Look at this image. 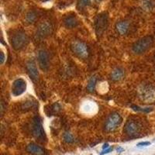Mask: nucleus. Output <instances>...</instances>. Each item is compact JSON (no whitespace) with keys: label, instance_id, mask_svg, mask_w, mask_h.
Returning a JSON list of instances; mask_svg holds the SVG:
<instances>
[{"label":"nucleus","instance_id":"nucleus-20","mask_svg":"<svg viewBox=\"0 0 155 155\" xmlns=\"http://www.w3.org/2000/svg\"><path fill=\"white\" fill-rule=\"evenodd\" d=\"M36 19H37V14L34 11L29 12L26 16V20L28 23H35Z\"/></svg>","mask_w":155,"mask_h":155},{"label":"nucleus","instance_id":"nucleus-27","mask_svg":"<svg viewBox=\"0 0 155 155\" xmlns=\"http://www.w3.org/2000/svg\"><path fill=\"white\" fill-rule=\"evenodd\" d=\"M113 151V148L111 147H109L107 148V149H106V150H103L102 152L100 153V155H105V154H108V153H109L110 152Z\"/></svg>","mask_w":155,"mask_h":155},{"label":"nucleus","instance_id":"nucleus-17","mask_svg":"<svg viewBox=\"0 0 155 155\" xmlns=\"http://www.w3.org/2000/svg\"><path fill=\"white\" fill-rule=\"evenodd\" d=\"M97 82V78L96 76H92V77L90 78V79L88 80V82L87 84V90H88L89 92H94L95 90V85H96Z\"/></svg>","mask_w":155,"mask_h":155},{"label":"nucleus","instance_id":"nucleus-25","mask_svg":"<svg viewBox=\"0 0 155 155\" xmlns=\"http://www.w3.org/2000/svg\"><path fill=\"white\" fill-rule=\"evenodd\" d=\"M90 2H91V0H79L78 5L81 9V8H84L85 6H87L88 5H89Z\"/></svg>","mask_w":155,"mask_h":155},{"label":"nucleus","instance_id":"nucleus-18","mask_svg":"<svg viewBox=\"0 0 155 155\" xmlns=\"http://www.w3.org/2000/svg\"><path fill=\"white\" fill-rule=\"evenodd\" d=\"M36 106V102L34 101H31V100H28L24 102L22 104L21 106V109L23 110H25V111H27V110H30L34 107H35Z\"/></svg>","mask_w":155,"mask_h":155},{"label":"nucleus","instance_id":"nucleus-13","mask_svg":"<svg viewBox=\"0 0 155 155\" xmlns=\"http://www.w3.org/2000/svg\"><path fill=\"white\" fill-rule=\"evenodd\" d=\"M27 150L29 153L34 155H44L45 153L44 148L34 143H29L28 146L27 147Z\"/></svg>","mask_w":155,"mask_h":155},{"label":"nucleus","instance_id":"nucleus-9","mask_svg":"<svg viewBox=\"0 0 155 155\" xmlns=\"http://www.w3.org/2000/svg\"><path fill=\"white\" fill-rule=\"evenodd\" d=\"M27 90V82L23 78H17L12 82V94L14 96L23 95Z\"/></svg>","mask_w":155,"mask_h":155},{"label":"nucleus","instance_id":"nucleus-7","mask_svg":"<svg viewBox=\"0 0 155 155\" xmlns=\"http://www.w3.org/2000/svg\"><path fill=\"white\" fill-rule=\"evenodd\" d=\"M141 130V125L139 122L135 120H129L124 126V132L127 136L133 137L140 134Z\"/></svg>","mask_w":155,"mask_h":155},{"label":"nucleus","instance_id":"nucleus-16","mask_svg":"<svg viewBox=\"0 0 155 155\" xmlns=\"http://www.w3.org/2000/svg\"><path fill=\"white\" fill-rule=\"evenodd\" d=\"M64 23L67 28H74L77 27L78 20L74 16H68L64 20Z\"/></svg>","mask_w":155,"mask_h":155},{"label":"nucleus","instance_id":"nucleus-23","mask_svg":"<svg viewBox=\"0 0 155 155\" xmlns=\"http://www.w3.org/2000/svg\"><path fill=\"white\" fill-rule=\"evenodd\" d=\"M61 105L58 102H55L53 105H51V113L52 114H55V113H58L61 111Z\"/></svg>","mask_w":155,"mask_h":155},{"label":"nucleus","instance_id":"nucleus-28","mask_svg":"<svg viewBox=\"0 0 155 155\" xmlns=\"http://www.w3.org/2000/svg\"><path fill=\"white\" fill-rule=\"evenodd\" d=\"M5 60V54H4V53L2 51V52H1V64H2L4 63Z\"/></svg>","mask_w":155,"mask_h":155},{"label":"nucleus","instance_id":"nucleus-32","mask_svg":"<svg viewBox=\"0 0 155 155\" xmlns=\"http://www.w3.org/2000/svg\"><path fill=\"white\" fill-rule=\"evenodd\" d=\"M95 1H96V2H101V1H102V0H95Z\"/></svg>","mask_w":155,"mask_h":155},{"label":"nucleus","instance_id":"nucleus-1","mask_svg":"<svg viewBox=\"0 0 155 155\" xmlns=\"http://www.w3.org/2000/svg\"><path fill=\"white\" fill-rule=\"evenodd\" d=\"M153 44V39L150 36H146L143 38L136 41L132 46V51L136 54H142L152 48Z\"/></svg>","mask_w":155,"mask_h":155},{"label":"nucleus","instance_id":"nucleus-29","mask_svg":"<svg viewBox=\"0 0 155 155\" xmlns=\"http://www.w3.org/2000/svg\"><path fill=\"white\" fill-rule=\"evenodd\" d=\"M4 109H5V106H4V102H1V114H3Z\"/></svg>","mask_w":155,"mask_h":155},{"label":"nucleus","instance_id":"nucleus-4","mask_svg":"<svg viewBox=\"0 0 155 155\" xmlns=\"http://www.w3.org/2000/svg\"><path fill=\"white\" fill-rule=\"evenodd\" d=\"M31 131L32 134L34 137L40 140H44L46 139L45 131L42 124V120L39 116H35L32 120L31 123Z\"/></svg>","mask_w":155,"mask_h":155},{"label":"nucleus","instance_id":"nucleus-8","mask_svg":"<svg viewBox=\"0 0 155 155\" xmlns=\"http://www.w3.org/2000/svg\"><path fill=\"white\" fill-rule=\"evenodd\" d=\"M108 27V17L106 15H99L95 22V30L96 35L100 37L106 30Z\"/></svg>","mask_w":155,"mask_h":155},{"label":"nucleus","instance_id":"nucleus-10","mask_svg":"<svg viewBox=\"0 0 155 155\" xmlns=\"http://www.w3.org/2000/svg\"><path fill=\"white\" fill-rule=\"evenodd\" d=\"M37 60H38V64L42 71L48 70L49 68V56L45 50H40L37 54Z\"/></svg>","mask_w":155,"mask_h":155},{"label":"nucleus","instance_id":"nucleus-21","mask_svg":"<svg viewBox=\"0 0 155 155\" xmlns=\"http://www.w3.org/2000/svg\"><path fill=\"white\" fill-rule=\"evenodd\" d=\"M82 109L86 113H92L94 110V104L91 103V102H86L82 106Z\"/></svg>","mask_w":155,"mask_h":155},{"label":"nucleus","instance_id":"nucleus-6","mask_svg":"<svg viewBox=\"0 0 155 155\" xmlns=\"http://www.w3.org/2000/svg\"><path fill=\"white\" fill-rule=\"evenodd\" d=\"M71 50L72 51L74 54L77 55L78 58L81 59H86L89 55V51L88 48L85 43L79 41H74L71 44Z\"/></svg>","mask_w":155,"mask_h":155},{"label":"nucleus","instance_id":"nucleus-31","mask_svg":"<svg viewBox=\"0 0 155 155\" xmlns=\"http://www.w3.org/2000/svg\"><path fill=\"white\" fill-rule=\"evenodd\" d=\"M109 147V143H105V144H103V146H102V149H103V150H106V149H107V148Z\"/></svg>","mask_w":155,"mask_h":155},{"label":"nucleus","instance_id":"nucleus-2","mask_svg":"<svg viewBox=\"0 0 155 155\" xmlns=\"http://www.w3.org/2000/svg\"><path fill=\"white\" fill-rule=\"evenodd\" d=\"M10 42L13 49L19 51L27 46L29 43V37L23 32H16L11 37Z\"/></svg>","mask_w":155,"mask_h":155},{"label":"nucleus","instance_id":"nucleus-22","mask_svg":"<svg viewBox=\"0 0 155 155\" xmlns=\"http://www.w3.org/2000/svg\"><path fill=\"white\" fill-rule=\"evenodd\" d=\"M63 138H64V140L65 141L66 143H72L74 142V137L72 136V134H70V133L67 132V133H64L63 136Z\"/></svg>","mask_w":155,"mask_h":155},{"label":"nucleus","instance_id":"nucleus-11","mask_svg":"<svg viewBox=\"0 0 155 155\" xmlns=\"http://www.w3.org/2000/svg\"><path fill=\"white\" fill-rule=\"evenodd\" d=\"M52 31V26L49 22H43L39 25L37 30V36L40 38H44L49 36Z\"/></svg>","mask_w":155,"mask_h":155},{"label":"nucleus","instance_id":"nucleus-19","mask_svg":"<svg viewBox=\"0 0 155 155\" xmlns=\"http://www.w3.org/2000/svg\"><path fill=\"white\" fill-rule=\"evenodd\" d=\"M141 5H142L143 9L146 11H150L153 8V2L151 0H142Z\"/></svg>","mask_w":155,"mask_h":155},{"label":"nucleus","instance_id":"nucleus-12","mask_svg":"<svg viewBox=\"0 0 155 155\" xmlns=\"http://www.w3.org/2000/svg\"><path fill=\"white\" fill-rule=\"evenodd\" d=\"M27 70L30 75V78L34 81H37L39 79V71L37 70V65L34 61H29L27 63Z\"/></svg>","mask_w":155,"mask_h":155},{"label":"nucleus","instance_id":"nucleus-24","mask_svg":"<svg viewBox=\"0 0 155 155\" xmlns=\"http://www.w3.org/2000/svg\"><path fill=\"white\" fill-rule=\"evenodd\" d=\"M131 108L135 111L144 112V113H150V111H152V108H140L137 106H131Z\"/></svg>","mask_w":155,"mask_h":155},{"label":"nucleus","instance_id":"nucleus-26","mask_svg":"<svg viewBox=\"0 0 155 155\" xmlns=\"http://www.w3.org/2000/svg\"><path fill=\"white\" fill-rule=\"evenodd\" d=\"M150 145V142L149 141H143V142H140L137 144V147H148Z\"/></svg>","mask_w":155,"mask_h":155},{"label":"nucleus","instance_id":"nucleus-15","mask_svg":"<svg viewBox=\"0 0 155 155\" xmlns=\"http://www.w3.org/2000/svg\"><path fill=\"white\" fill-rule=\"evenodd\" d=\"M124 71L120 68H116L110 74V78L113 81H119L124 77Z\"/></svg>","mask_w":155,"mask_h":155},{"label":"nucleus","instance_id":"nucleus-3","mask_svg":"<svg viewBox=\"0 0 155 155\" xmlns=\"http://www.w3.org/2000/svg\"><path fill=\"white\" fill-rule=\"evenodd\" d=\"M138 95L144 102H150L155 99V87L150 84H142L138 88Z\"/></svg>","mask_w":155,"mask_h":155},{"label":"nucleus","instance_id":"nucleus-30","mask_svg":"<svg viewBox=\"0 0 155 155\" xmlns=\"http://www.w3.org/2000/svg\"><path fill=\"white\" fill-rule=\"evenodd\" d=\"M116 151L118 152V153H122V152L124 151V148H123L122 147H118L117 149H116Z\"/></svg>","mask_w":155,"mask_h":155},{"label":"nucleus","instance_id":"nucleus-5","mask_svg":"<svg viewBox=\"0 0 155 155\" xmlns=\"http://www.w3.org/2000/svg\"><path fill=\"white\" fill-rule=\"evenodd\" d=\"M123 122V118L120 113L114 112L109 115L105 123V130L106 132H113L118 128Z\"/></svg>","mask_w":155,"mask_h":155},{"label":"nucleus","instance_id":"nucleus-14","mask_svg":"<svg viewBox=\"0 0 155 155\" xmlns=\"http://www.w3.org/2000/svg\"><path fill=\"white\" fill-rule=\"evenodd\" d=\"M116 29L120 35H126L130 30V23L127 21H120L116 24Z\"/></svg>","mask_w":155,"mask_h":155}]
</instances>
